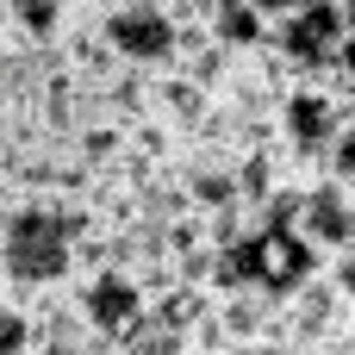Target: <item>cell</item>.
I'll use <instances>...</instances> for the list:
<instances>
[{"mask_svg":"<svg viewBox=\"0 0 355 355\" xmlns=\"http://www.w3.org/2000/svg\"><path fill=\"white\" fill-rule=\"evenodd\" d=\"M106 231L87 200L75 193H19L0 212V293L6 300H37L62 293L75 281V243Z\"/></svg>","mask_w":355,"mask_h":355,"instance_id":"obj_1","label":"cell"},{"mask_svg":"<svg viewBox=\"0 0 355 355\" xmlns=\"http://www.w3.org/2000/svg\"><path fill=\"white\" fill-rule=\"evenodd\" d=\"M94 25H100V44L112 50V62L125 75H162L168 56H175V12H168V0L94 6Z\"/></svg>","mask_w":355,"mask_h":355,"instance_id":"obj_2","label":"cell"},{"mask_svg":"<svg viewBox=\"0 0 355 355\" xmlns=\"http://www.w3.org/2000/svg\"><path fill=\"white\" fill-rule=\"evenodd\" d=\"M69 300H75V312H81L87 337H106V343H119V337L150 312L144 287H137L125 268H94V275L69 281Z\"/></svg>","mask_w":355,"mask_h":355,"instance_id":"obj_3","label":"cell"},{"mask_svg":"<svg viewBox=\"0 0 355 355\" xmlns=\"http://www.w3.org/2000/svg\"><path fill=\"white\" fill-rule=\"evenodd\" d=\"M200 31H206L225 56L268 50V6H262V0H206V6H200Z\"/></svg>","mask_w":355,"mask_h":355,"instance_id":"obj_4","label":"cell"},{"mask_svg":"<svg viewBox=\"0 0 355 355\" xmlns=\"http://www.w3.org/2000/svg\"><path fill=\"white\" fill-rule=\"evenodd\" d=\"M112 355H187V343H181L175 331H162L156 318H137V324L112 343Z\"/></svg>","mask_w":355,"mask_h":355,"instance_id":"obj_5","label":"cell"},{"mask_svg":"<svg viewBox=\"0 0 355 355\" xmlns=\"http://www.w3.org/2000/svg\"><path fill=\"white\" fill-rule=\"evenodd\" d=\"M0 355H37V331H31V312L19 300L0 293Z\"/></svg>","mask_w":355,"mask_h":355,"instance_id":"obj_6","label":"cell"},{"mask_svg":"<svg viewBox=\"0 0 355 355\" xmlns=\"http://www.w3.org/2000/svg\"><path fill=\"white\" fill-rule=\"evenodd\" d=\"M300 355H355V337H343V343H318V349H300Z\"/></svg>","mask_w":355,"mask_h":355,"instance_id":"obj_7","label":"cell"}]
</instances>
